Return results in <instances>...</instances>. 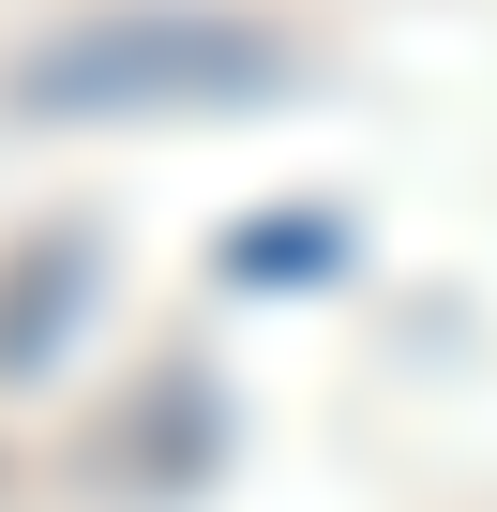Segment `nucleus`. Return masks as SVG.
Here are the masks:
<instances>
[{"label": "nucleus", "mask_w": 497, "mask_h": 512, "mask_svg": "<svg viewBox=\"0 0 497 512\" xmlns=\"http://www.w3.org/2000/svg\"><path fill=\"white\" fill-rule=\"evenodd\" d=\"M241 272H332V226H257V256Z\"/></svg>", "instance_id": "obj_2"}, {"label": "nucleus", "mask_w": 497, "mask_h": 512, "mask_svg": "<svg viewBox=\"0 0 497 512\" xmlns=\"http://www.w3.org/2000/svg\"><path fill=\"white\" fill-rule=\"evenodd\" d=\"M287 46L257 16H91L16 61L31 121H166V106H272Z\"/></svg>", "instance_id": "obj_1"}]
</instances>
